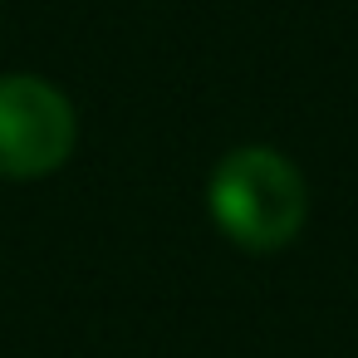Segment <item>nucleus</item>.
<instances>
[{"label":"nucleus","instance_id":"f257e3e1","mask_svg":"<svg viewBox=\"0 0 358 358\" xmlns=\"http://www.w3.org/2000/svg\"><path fill=\"white\" fill-rule=\"evenodd\" d=\"M211 216L241 250H285L309 221V187L275 148H236L211 172Z\"/></svg>","mask_w":358,"mask_h":358},{"label":"nucleus","instance_id":"f03ea898","mask_svg":"<svg viewBox=\"0 0 358 358\" xmlns=\"http://www.w3.org/2000/svg\"><path fill=\"white\" fill-rule=\"evenodd\" d=\"M79 143V113L74 103L35 74H6L0 79V177L35 182L69 162Z\"/></svg>","mask_w":358,"mask_h":358}]
</instances>
